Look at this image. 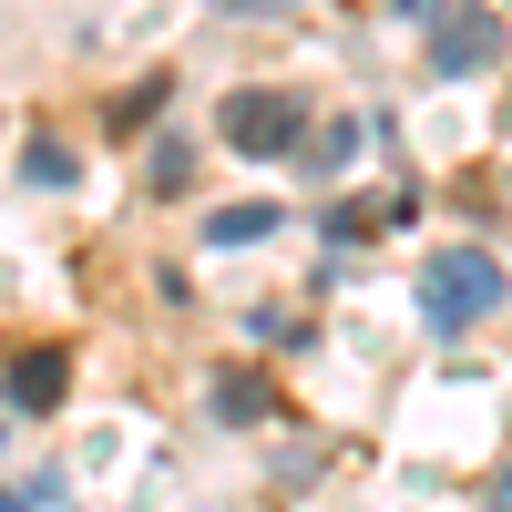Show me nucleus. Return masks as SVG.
<instances>
[{
  "instance_id": "obj_1",
  "label": "nucleus",
  "mask_w": 512,
  "mask_h": 512,
  "mask_svg": "<svg viewBox=\"0 0 512 512\" xmlns=\"http://www.w3.org/2000/svg\"><path fill=\"white\" fill-rule=\"evenodd\" d=\"M502 308V267L482 246H451V256H431V267H420V328L431 338H461L472 318H492Z\"/></svg>"
},
{
  "instance_id": "obj_2",
  "label": "nucleus",
  "mask_w": 512,
  "mask_h": 512,
  "mask_svg": "<svg viewBox=\"0 0 512 512\" xmlns=\"http://www.w3.org/2000/svg\"><path fill=\"white\" fill-rule=\"evenodd\" d=\"M226 144H236V154H287V144H308V93H287V82L236 93V103H226Z\"/></svg>"
},
{
  "instance_id": "obj_3",
  "label": "nucleus",
  "mask_w": 512,
  "mask_h": 512,
  "mask_svg": "<svg viewBox=\"0 0 512 512\" xmlns=\"http://www.w3.org/2000/svg\"><path fill=\"white\" fill-rule=\"evenodd\" d=\"M420 31H431V72L441 82L502 62V11H420Z\"/></svg>"
},
{
  "instance_id": "obj_4",
  "label": "nucleus",
  "mask_w": 512,
  "mask_h": 512,
  "mask_svg": "<svg viewBox=\"0 0 512 512\" xmlns=\"http://www.w3.org/2000/svg\"><path fill=\"white\" fill-rule=\"evenodd\" d=\"M62 390H72V359L52 349V338H41V349H21V359H11V410H21V420L62 410Z\"/></svg>"
},
{
  "instance_id": "obj_5",
  "label": "nucleus",
  "mask_w": 512,
  "mask_h": 512,
  "mask_svg": "<svg viewBox=\"0 0 512 512\" xmlns=\"http://www.w3.org/2000/svg\"><path fill=\"white\" fill-rule=\"evenodd\" d=\"M277 236V205H216L205 216V246H267Z\"/></svg>"
},
{
  "instance_id": "obj_6",
  "label": "nucleus",
  "mask_w": 512,
  "mask_h": 512,
  "mask_svg": "<svg viewBox=\"0 0 512 512\" xmlns=\"http://www.w3.org/2000/svg\"><path fill=\"white\" fill-rule=\"evenodd\" d=\"M21 164H31V185H72V144H62V134H31Z\"/></svg>"
},
{
  "instance_id": "obj_7",
  "label": "nucleus",
  "mask_w": 512,
  "mask_h": 512,
  "mask_svg": "<svg viewBox=\"0 0 512 512\" xmlns=\"http://www.w3.org/2000/svg\"><path fill=\"white\" fill-rule=\"evenodd\" d=\"M216 410H226V420H267V390H256V379H236V369H226V379H216Z\"/></svg>"
},
{
  "instance_id": "obj_8",
  "label": "nucleus",
  "mask_w": 512,
  "mask_h": 512,
  "mask_svg": "<svg viewBox=\"0 0 512 512\" xmlns=\"http://www.w3.org/2000/svg\"><path fill=\"white\" fill-rule=\"evenodd\" d=\"M164 93H175V82H164V72H154V82H134V93L113 103V123H123V134H134V123H154V103H164Z\"/></svg>"
},
{
  "instance_id": "obj_9",
  "label": "nucleus",
  "mask_w": 512,
  "mask_h": 512,
  "mask_svg": "<svg viewBox=\"0 0 512 512\" xmlns=\"http://www.w3.org/2000/svg\"><path fill=\"white\" fill-rule=\"evenodd\" d=\"M349 154H359V123H328V134H318V164L338 175V164H349Z\"/></svg>"
},
{
  "instance_id": "obj_10",
  "label": "nucleus",
  "mask_w": 512,
  "mask_h": 512,
  "mask_svg": "<svg viewBox=\"0 0 512 512\" xmlns=\"http://www.w3.org/2000/svg\"><path fill=\"white\" fill-rule=\"evenodd\" d=\"M492 512H512V482H492Z\"/></svg>"
},
{
  "instance_id": "obj_11",
  "label": "nucleus",
  "mask_w": 512,
  "mask_h": 512,
  "mask_svg": "<svg viewBox=\"0 0 512 512\" xmlns=\"http://www.w3.org/2000/svg\"><path fill=\"white\" fill-rule=\"evenodd\" d=\"M0 512H31V502H21V492H0Z\"/></svg>"
}]
</instances>
